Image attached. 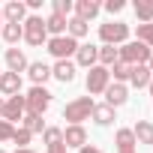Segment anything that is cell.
<instances>
[{
	"label": "cell",
	"mask_w": 153,
	"mask_h": 153,
	"mask_svg": "<svg viewBox=\"0 0 153 153\" xmlns=\"http://www.w3.org/2000/svg\"><path fill=\"white\" fill-rule=\"evenodd\" d=\"M93 96H75L72 102H66L63 108V120H69V126H84V120H90L93 114Z\"/></svg>",
	"instance_id": "cell-1"
},
{
	"label": "cell",
	"mask_w": 153,
	"mask_h": 153,
	"mask_svg": "<svg viewBox=\"0 0 153 153\" xmlns=\"http://www.w3.org/2000/svg\"><path fill=\"white\" fill-rule=\"evenodd\" d=\"M129 24L126 21H105V24H99V39H102V45H114V48H120L123 42H129Z\"/></svg>",
	"instance_id": "cell-2"
},
{
	"label": "cell",
	"mask_w": 153,
	"mask_h": 153,
	"mask_svg": "<svg viewBox=\"0 0 153 153\" xmlns=\"http://www.w3.org/2000/svg\"><path fill=\"white\" fill-rule=\"evenodd\" d=\"M21 27H24V42H27V45L39 48V45L48 42V30H45V18H42V15H27V18L21 21Z\"/></svg>",
	"instance_id": "cell-3"
},
{
	"label": "cell",
	"mask_w": 153,
	"mask_h": 153,
	"mask_svg": "<svg viewBox=\"0 0 153 153\" xmlns=\"http://www.w3.org/2000/svg\"><path fill=\"white\" fill-rule=\"evenodd\" d=\"M78 45H81V42H75L72 36H51V39L45 42V51H48L54 60H72L75 51H78Z\"/></svg>",
	"instance_id": "cell-4"
},
{
	"label": "cell",
	"mask_w": 153,
	"mask_h": 153,
	"mask_svg": "<svg viewBox=\"0 0 153 153\" xmlns=\"http://www.w3.org/2000/svg\"><path fill=\"white\" fill-rule=\"evenodd\" d=\"M150 54H153V51H150L147 45H141L138 39H129V42L120 45V60L129 63V66H147Z\"/></svg>",
	"instance_id": "cell-5"
},
{
	"label": "cell",
	"mask_w": 153,
	"mask_h": 153,
	"mask_svg": "<svg viewBox=\"0 0 153 153\" xmlns=\"http://www.w3.org/2000/svg\"><path fill=\"white\" fill-rule=\"evenodd\" d=\"M48 105H51V93H48V87H30V90H27V96H24V114H36V117H42V114L48 111Z\"/></svg>",
	"instance_id": "cell-6"
},
{
	"label": "cell",
	"mask_w": 153,
	"mask_h": 153,
	"mask_svg": "<svg viewBox=\"0 0 153 153\" xmlns=\"http://www.w3.org/2000/svg\"><path fill=\"white\" fill-rule=\"evenodd\" d=\"M84 84H87V93L90 96H102L105 90H108V84H111V72L105 69V66H90L87 69V78H84Z\"/></svg>",
	"instance_id": "cell-7"
},
{
	"label": "cell",
	"mask_w": 153,
	"mask_h": 153,
	"mask_svg": "<svg viewBox=\"0 0 153 153\" xmlns=\"http://www.w3.org/2000/svg\"><path fill=\"white\" fill-rule=\"evenodd\" d=\"M72 63H75V66H84V69L96 66V63H99V45H93V42H84V45H78V51H75Z\"/></svg>",
	"instance_id": "cell-8"
},
{
	"label": "cell",
	"mask_w": 153,
	"mask_h": 153,
	"mask_svg": "<svg viewBox=\"0 0 153 153\" xmlns=\"http://www.w3.org/2000/svg\"><path fill=\"white\" fill-rule=\"evenodd\" d=\"M24 117V96L18 93V96H9L6 102H3V114H0V120H6V123H18Z\"/></svg>",
	"instance_id": "cell-9"
},
{
	"label": "cell",
	"mask_w": 153,
	"mask_h": 153,
	"mask_svg": "<svg viewBox=\"0 0 153 153\" xmlns=\"http://www.w3.org/2000/svg\"><path fill=\"white\" fill-rule=\"evenodd\" d=\"M3 60H6V72H15V75H21V72H27V66H30V60H27V54L15 45V48H6V54H3Z\"/></svg>",
	"instance_id": "cell-10"
},
{
	"label": "cell",
	"mask_w": 153,
	"mask_h": 153,
	"mask_svg": "<svg viewBox=\"0 0 153 153\" xmlns=\"http://www.w3.org/2000/svg\"><path fill=\"white\" fill-rule=\"evenodd\" d=\"M87 144V129L84 126H66L63 129V147L66 150H81Z\"/></svg>",
	"instance_id": "cell-11"
},
{
	"label": "cell",
	"mask_w": 153,
	"mask_h": 153,
	"mask_svg": "<svg viewBox=\"0 0 153 153\" xmlns=\"http://www.w3.org/2000/svg\"><path fill=\"white\" fill-rule=\"evenodd\" d=\"M99 12H102V3H96V0H75V6H72V15L81 18V21H87V24H90Z\"/></svg>",
	"instance_id": "cell-12"
},
{
	"label": "cell",
	"mask_w": 153,
	"mask_h": 153,
	"mask_svg": "<svg viewBox=\"0 0 153 153\" xmlns=\"http://www.w3.org/2000/svg\"><path fill=\"white\" fill-rule=\"evenodd\" d=\"M75 72H78V66H75L72 60H54L51 78H57L60 84H72V81H75Z\"/></svg>",
	"instance_id": "cell-13"
},
{
	"label": "cell",
	"mask_w": 153,
	"mask_h": 153,
	"mask_svg": "<svg viewBox=\"0 0 153 153\" xmlns=\"http://www.w3.org/2000/svg\"><path fill=\"white\" fill-rule=\"evenodd\" d=\"M102 96H105V105H111V108L117 111L120 105H126V102H129V87H126V84H114V81H111V84H108V90H105Z\"/></svg>",
	"instance_id": "cell-14"
},
{
	"label": "cell",
	"mask_w": 153,
	"mask_h": 153,
	"mask_svg": "<svg viewBox=\"0 0 153 153\" xmlns=\"http://www.w3.org/2000/svg\"><path fill=\"white\" fill-rule=\"evenodd\" d=\"M3 12V21L6 24H21L27 18V6H24V0H9V3L0 9Z\"/></svg>",
	"instance_id": "cell-15"
},
{
	"label": "cell",
	"mask_w": 153,
	"mask_h": 153,
	"mask_svg": "<svg viewBox=\"0 0 153 153\" xmlns=\"http://www.w3.org/2000/svg\"><path fill=\"white\" fill-rule=\"evenodd\" d=\"M27 75H30L33 87H45V81L51 78V66H48V63H42V60H30Z\"/></svg>",
	"instance_id": "cell-16"
},
{
	"label": "cell",
	"mask_w": 153,
	"mask_h": 153,
	"mask_svg": "<svg viewBox=\"0 0 153 153\" xmlns=\"http://www.w3.org/2000/svg\"><path fill=\"white\" fill-rule=\"evenodd\" d=\"M0 93H3V99L18 96V93H21V75H15V72H3V75H0Z\"/></svg>",
	"instance_id": "cell-17"
},
{
	"label": "cell",
	"mask_w": 153,
	"mask_h": 153,
	"mask_svg": "<svg viewBox=\"0 0 153 153\" xmlns=\"http://www.w3.org/2000/svg\"><path fill=\"white\" fill-rule=\"evenodd\" d=\"M150 81H153V72H150L147 66H132V75H129L126 87H138V90H144V87H150Z\"/></svg>",
	"instance_id": "cell-18"
},
{
	"label": "cell",
	"mask_w": 153,
	"mask_h": 153,
	"mask_svg": "<svg viewBox=\"0 0 153 153\" xmlns=\"http://www.w3.org/2000/svg\"><path fill=\"white\" fill-rule=\"evenodd\" d=\"M90 117H93V123H96V126H111V123L117 120V111H114L111 105H105V102H102V105H93V114H90Z\"/></svg>",
	"instance_id": "cell-19"
},
{
	"label": "cell",
	"mask_w": 153,
	"mask_h": 153,
	"mask_svg": "<svg viewBox=\"0 0 153 153\" xmlns=\"http://www.w3.org/2000/svg\"><path fill=\"white\" fill-rule=\"evenodd\" d=\"M87 33H90V24H87V21L75 18V15H69V21H66V36H72L75 42H81Z\"/></svg>",
	"instance_id": "cell-20"
},
{
	"label": "cell",
	"mask_w": 153,
	"mask_h": 153,
	"mask_svg": "<svg viewBox=\"0 0 153 153\" xmlns=\"http://www.w3.org/2000/svg\"><path fill=\"white\" fill-rule=\"evenodd\" d=\"M132 135H135V141H138V144L153 147V123H150V120H138V123L132 126Z\"/></svg>",
	"instance_id": "cell-21"
},
{
	"label": "cell",
	"mask_w": 153,
	"mask_h": 153,
	"mask_svg": "<svg viewBox=\"0 0 153 153\" xmlns=\"http://www.w3.org/2000/svg\"><path fill=\"white\" fill-rule=\"evenodd\" d=\"M114 144H117V153H126V150H135V144H138V141H135L132 129H126V126H123V129H117V132H114Z\"/></svg>",
	"instance_id": "cell-22"
},
{
	"label": "cell",
	"mask_w": 153,
	"mask_h": 153,
	"mask_svg": "<svg viewBox=\"0 0 153 153\" xmlns=\"http://www.w3.org/2000/svg\"><path fill=\"white\" fill-rule=\"evenodd\" d=\"M138 24H153V0H135L132 3Z\"/></svg>",
	"instance_id": "cell-23"
},
{
	"label": "cell",
	"mask_w": 153,
	"mask_h": 153,
	"mask_svg": "<svg viewBox=\"0 0 153 153\" xmlns=\"http://www.w3.org/2000/svg\"><path fill=\"white\" fill-rule=\"evenodd\" d=\"M66 21H69V18H63V15H54V12H51V15L45 18L48 39H51V36H66Z\"/></svg>",
	"instance_id": "cell-24"
},
{
	"label": "cell",
	"mask_w": 153,
	"mask_h": 153,
	"mask_svg": "<svg viewBox=\"0 0 153 153\" xmlns=\"http://www.w3.org/2000/svg\"><path fill=\"white\" fill-rule=\"evenodd\" d=\"M0 36L9 42V48H15V45L24 39V27H21V24H6V21H3V30H0Z\"/></svg>",
	"instance_id": "cell-25"
},
{
	"label": "cell",
	"mask_w": 153,
	"mask_h": 153,
	"mask_svg": "<svg viewBox=\"0 0 153 153\" xmlns=\"http://www.w3.org/2000/svg\"><path fill=\"white\" fill-rule=\"evenodd\" d=\"M114 63H120V48H114V45H99V66L111 69Z\"/></svg>",
	"instance_id": "cell-26"
},
{
	"label": "cell",
	"mask_w": 153,
	"mask_h": 153,
	"mask_svg": "<svg viewBox=\"0 0 153 153\" xmlns=\"http://www.w3.org/2000/svg\"><path fill=\"white\" fill-rule=\"evenodd\" d=\"M108 72H111V78H114V84H126V81H129V75H132V66L120 60V63H114V66H111Z\"/></svg>",
	"instance_id": "cell-27"
},
{
	"label": "cell",
	"mask_w": 153,
	"mask_h": 153,
	"mask_svg": "<svg viewBox=\"0 0 153 153\" xmlns=\"http://www.w3.org/2000/svg\"><path fill=\"white\" fill-rule=\"evenodd\" d=\"M21 123H24V129H27L30 135L45 132V120H42V117H36V114H24V117H21Z\"/></svg>",
	"instance_id": "cell-28"
},
{
	"label": "cell",
	"mask_w": 153,
	"mask_h": 153,
	"mask_svg": "<svg viewBox=\"0 0 153 153\" xmlns=\"http://www.w3.org/2000/svg\"><path fill=\"white\" fill-rule=\"evenodd\" d=\"M135 39L153 51V24H135Z\"/></svg>",
	"instance_id": "cell-29"
},
{
	"label": "cell",
	"mask_w": 153,
	"mask_h": 153,
	"mask_svg": "<svg viewBox=\"0 0 153 153\" xmlns=\"http://www.w3.org/2000/svg\"><path fill=\"white\" fill-rule=\"evenodd\" d=\"M42 141H45V147L63 144V129H60V126H45V132H42Z\"/></svg>",
	"instance_id": "cell-30"
},
{
	"label": "cell",
	"mask_w": 153,
	"mask_h": 153,
	"mask_svg": "<svg viewBox=\"0 0 153 153\" xmlns=\"http://www.w3.org/2000/svg\"><path fill=\"white\" fill-rule=\"evenodd\" d=\"M72 6H75V0H51V12L54 15H63V18L72 15Z\"/></svg>",
	"instance_id": "cell-31"
},
{
	"label": "cell",
	"mask_w": 153,
	"mask_h": 153,
	"mask_svg": "<svg viewBox=\"0 0 153 153\" xmlns=\"http://www.w3.org/2000/svg\"><path fill=\"white\" fill-rule=\"evenodd\" d=\"M12 141H15V144H18V150H21V147H30L33 135H30L24 126H15V132H12Z\"/></svg>",
	"instance_id": "cell-32"
},
{
	"label": "cell",
	"mask_w": 153,
	"mask_h": 153,
	"mask_svg": "<svg viewBox=\"0 0 153 153\" xmlns=\"http://www.w3.org/2000/svg\"><path fill=\"white\" fill-rule=\"evenodd\" d=\"M102 9H105L108 15H120V12L126 9V0H105V3H102Z\"/></svg>",
	"instance_id": "cell-33"
},
{
	"label": "cell",
	"mask_w": 153,
	"mask_h": 153,
	"mask_svg": "<svg viewBox=\"0 0 153 153\" xmlns=\"http://www.w3.org/2000/svg\"><path fill=\"white\" fill-rule=\"evenodd\" d=\"M12 132H15V126H12V123L0 120V144H3V141H12Z\"/></svg>",
	"instance_id": "cell-34"
},
{
	"label": "cell",
	"mask_w": 153,
	"mask_h": 153,
	"mask_svg": "<svg viewBox=\"0 0 153 153\" xmlns=\"http://www.w3.org/2000/svg\"><path fill=\"white\" fill-rule=\"evenodd\" d=\"M78 153H105V150H99V147H96V144H84V147H81V150H78Z\"/></svg>",
	"instance_id": "cell-35"
},
{
	"label": "cell",
	"mask_w": 153,
	"mask_h": 153,
	"mask_svg": "<svg viewBox=\"0 0 153 153\" xmlns=\"http://www.w3.org/2000/svg\"><path fill=\"white\" fill-rule=\"evenodd\" d=\"M45 153H69L63 144H54V147H45Z\"/></svg>",
	"instance_id": "cell-36"
},
{
	"label": "cell",
	"mask_w": 153,
	"mask_h": 153,
	"mask_svg": "<svg viewBox=\"0 0 153 153\" xmlns=\"http://www.w3.org/2000/svg\"><path fill=\"white\" fill-rule=\"evenodd\" d=\"M15 153H36L33 147H21V150H15Z\"/></svg>",
	"instance_id": "cell-37"
},
{
	"label": "cell",
	"mask_w": 153,
	"mask_h": 153,
	"mask_svg": "<svg viewBox=\"0 0 153 153\" xmlns=\"http://www.w3.org/2000/svg\"><path fill=\"white\" fill-rule=\"evenodd\" d=\"M147 69H150V72H153V54H150V60H147Z\"/></svg>",
	"instance_id": "cell-38"
},
{
	"label": "cell",
	"mask_w": 153,
	"mask_h": 153,
	"mask_svg": "<svg viewBox=\"0 0 153 153\" xmlns=\"http://www.w3.org/2000/svg\"><path fill=\"white\" fill-rule=\"evenodd\" d=\"M3 102H6V99H3V96H0V114H3Z\"/></svg>",
	"instance_id": "cell-39"
},
{
	"label": "cell",
	"mask_w": 153,
	"mask_h": 153,
	"mask_svg": "<svg viewBox=\"0 0 153 153\" xmlns=\"http://www.w3.org/2000/svg\"><path fill=\"white\" fill-rule=\"evenodd\" d=\"M0 30H3V12H0Z\"/></svg>",
	"instance_id": "cell-40"
},
{
	"label": "cell",
	"mask_w": 153,
	"mask_h": 153,
	"mask_svg": "<svg viewBox=\"0 0 153 153\" xmlns=\"http://www.w3.org/2000/svg\"><path fill=\"white\" fill-rule=\"evenodd\" d=\"M147 90H150V96H153V81H150V87H147Z\"/></svg>",
	"instance_id": "cell-41"
},
{
	"label": "cell",
	"mask_w": 153,
	"mask_h": 153,
	"mask_svg": "<svg viewBox=\"0 0 153 153\" xmlns=\"http://www.w3.org/2000/svg\"><path fill=\"white\" fill-rule=\"evenodd\" d=\"M126 153H138V150H126Z\"/></svg>",
	"instance_id": "cell-42"
},
{
	"label": "cell",
	"mask_w": 153,
	"mask_h": 153,
	"mask_svg": "<svg viewBox=\"0 0 153 153\" xmlns=\"http://www.w3.org/2000/svg\"><path fill=\"white\" fill-rule=\"evenodd\" d=\"M0 153H6V150H0Z\"/></svg>",
	"instance_id": "cell-43"
},
{
	"label": "cell",
	"mask_w": 153,
	"mask_h": 153,
	"mask_svg": "<svg viewBox=\"0 0 153 153\" xmlns=\"http://www.w3.org/2000/svg\"><path fill=\"white\" fill-rule=\"evenodd\" d=\"M0 75H3V72H0Z\"/></svg>",
	"instance_id": "cell-44"
}]
</instances>
